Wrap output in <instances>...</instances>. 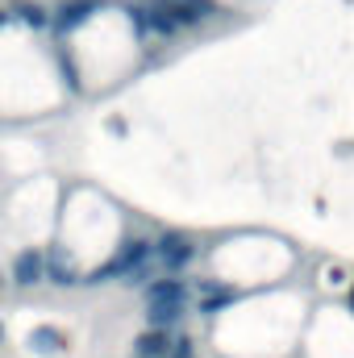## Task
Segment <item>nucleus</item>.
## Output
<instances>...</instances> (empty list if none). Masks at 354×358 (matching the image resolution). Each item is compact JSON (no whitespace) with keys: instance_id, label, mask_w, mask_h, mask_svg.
<instances>
[{"instance_id":"nucleus-1","label":"nucleus","mask_w":354,"mask_h":358,"mask_svg":"<svg viewBox=\"0 0 354 358\" xmlns=\"http://www.w3.org/2000/svg\"><path fill=\"white\" fill-rule=\"evenodd\" d=\"M150 255H155V242H146V238H129V242H121V250L104 263V267H96L88 275V283H108V279H117V275H138V271L150 263Z\"/></svg>"},{"instance_id":"nucleus-2","label":"nucleus","mask_w":354,"mask_h":358,"mask_svg":"<svg viewBox=\"0 0 354 358\" xmlns=\"http://www.w3.org/2000/svg\"><path fill=\"white\" fill-rule=\"evenodd\" d=\"M155 259L171 271V275H179V271L196 259V246H192V238H187V234L171 229V234H163V238L155 242Z\"/></svg>"},{"instance_id":"nucleus-3","label":"nucleus","mask_w":354,"mask_h":358,"mask_svg":"<svg viewBox=\"0 0 354 358\" xmlns=\"http://www.w3.org/2000/svg\"><path fill=\"white\" fill-rule=\"evenodd\" d=\"M146 304H163V308H183L187 304V283L167 275V279H150L146 283Z\"/></svg>"},{"instance_id":"nucleus-4","label":"nucleus","mask_w":354,"mask_h":358,"mask_svg":"<svg viewBox=\"0 0 354 358\" xmlns=\"http://www.w3.org/2000/svg\"><path fill=\"white\" fill-rule=\"evenodd\" d=\"M163 13H167V21L171 25H196V21H204V17H213L217 8H213V0H167V4H159Z\"/></svg>"},{"instance_id":"nucleus-5","label":"nucleus","mask_w":354,"mask_h":358,"mask_svg":"<svg viewBox=\"0 0 354 358\" xmlns=\"http://www.w3.org/2000/svg\"><path fill=\"white\" fill-rule=\"evenodd\" d=\"M234 300H242L238 287H225V283H200V313H204V317H217V313L229 308Z\"/></svg>"},{"instance_id":"nucleus-6","label":"nucleus","mask_w":354,"mask_h":358,"mask_svg":"<svg viewBox=\"0 0 354 358\" xmlns=\"http://www.w3.org/2000/svg\"><path fill=\"white\" fill-rule=\"evenodd\" d=\"M42 259H46V255H38V250H21V255L13 259V283H17V287L42 283Z\"/></svg>"},{"instance_id":"nucleus-7","label":"nucleus","mask_w":354,"mask_h":358,"mask_svg":"<svg viewBox=\"0 0 354 358\" xmlns=\"http://www.w3.org/2000/svg\"><path fill=\"white\" fill-rule=\"evenodd\" d=\"M96 8H100V0H67V4H59L55 29H76V25H84Z\"/></svg>"},{"instance_id":"nucleus-8","label":"nucleus","mask_w":354,"mask_h":358,"mask_svg":"<svg viewBox=\"0 0 354 358\" xmlns=\"http://www.w3.org/2000/svg\"><path fill=\"white\" fill-rule=\"evenodd\" d=\"M171 334H163V329H146V334H138V342H134V355L138 358H167L171 355Z\"/></svg>"},{"instance_id":"nucleus-9","label":"nucleus","mask_w":354,"mask_h":358,"mask_svg":"<svg viewBox=\"0 0 354 358\" xmlns=\"http://www.w3.org/2000/svg\"><path fill=\"white\" fill-rule=\"evenodd\" d=\"M29 350L34 355H59L63 346H67V338H63V329H55V325H38V329H29Z\"/></svg>"},{"instance_id":"nucleus-10","label":"nucleus","mask_w":354,"mask_h":358,"mask_svg":"<svg viewBox=\"0 0 354 358\" xmlns=\"http://www.w3.org/2000/svg\"><path fill=\"white\" fill-rule=\"evenodd\" d=\"M42 279L55 283V287H71V283H80V275L71 271V263H67L59 250H50V259H42Z\"/></svg>"},{"instance_id":"nucleus-11","label":"nucleus","mask_w":354,"mask_h":358,"mask_svg":"<svg viewBox=\"0 0 354 358\" xmlns=\"http://www.w3.org/2000/svg\"><path fill=\"white\" fill-rule=\"evenodd\" d=\"M179 317H183V308L146 304V325H150V329H163V334H171V325H179Z\"/></svg>"},{"instance_id":"nucleus-12","label":"nucleus","mask_w":354,"mask_h":358,"mask_svg":"<svg viewBox=\"0 0 354 358\" xmlns=\"http://www.w3.org/2000/svg\"><path fill=\"white\" fill-rule=\"evenodd\" d=\"M17 13H21V21H29L34 29H42V25L50 21V17H46L42 8H38V4H17Z\"/></svg>"},{"instance_id":"nucleus-13","label":"nucleus","mask_w":354,"mask_h":358,"mask_svg":"<svg viewBox=\"0 0 354 358\" xmlns=\"http://www.w3.org/2000/svg\"><path fill=\"white\" fill-rule=\"evenodd\" d=\"M0 25H4V13H0Z\"/></svg>"},{"instance_id":"nucleus-14","label":"nucleus","mask_w":354,"mask_h":358,"mask_svg":"<svg viewBox=\"0 0 354 358\" xmlns=\"http://www.w3.org/2000/svg\"><path fill=\"white\" fill-rule=\"evenodd\" d=\"M0 338H4V329H0Z\"/></svg>"}]
</instances>
